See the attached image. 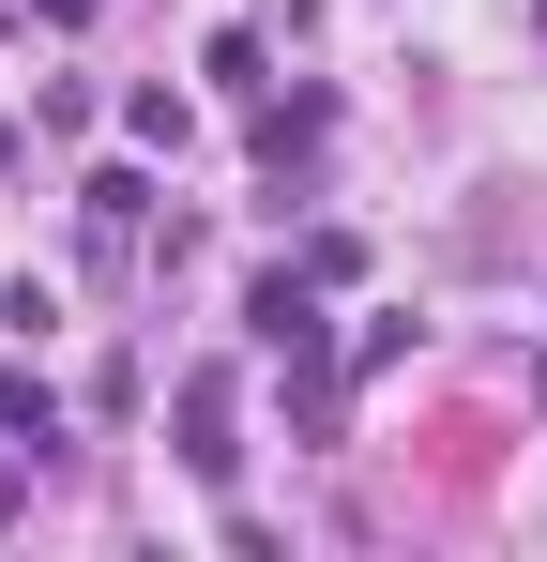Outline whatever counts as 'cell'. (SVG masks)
Instances as JSON below:
<instances>
[{
	"mask_svg": "<svg viewBox=\"0 0 547 562\" xmlns=\"http://www.w3.org/2000/svg\"><path fill=\"white\" fill-rule=\"evenodd\" d=\"M182 457L228 486V457H244V441H228V380H182Z\"/></svg>",
	"mask_w": 547,
	"mask_h": 562,
	"instance_id": "6da1fadb",
	"label": "cell"
},
{
	"mask_svg": "<svg viewBox=\"0 0 547 562\" xmlns=\"http://www.w3.org/2000/svg\"><path fill=\"white\" fill-rule=\"evenodd\" d=\"M244 319H259V350H320V304H304V289H289V274H274L259 304H244Z\"/></svg>",
	"mask_w": 547,
	"mask_h": 562,
	"instance_id": "7a4b0ae2",
	"label": "cell"
}]
</instances>
